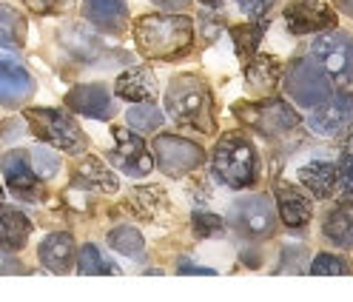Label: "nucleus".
<instances>
[{"label":"nucleus","mask_w":353,"mask_h":302,"mask_svg":"<svg viewBox=\"0 0 353 302\" xmlns=\"http://www.w3.org/2000/svg\"><path fill=\"white\" fill-rule=\"evenodd\" d=\"M32 234V220L12 205H0V245L20 251Z\"/></svg>","instance_id":"nucleus-19"},{"label":"nucleus","mask_w":353,"mask_h":302,"mask_svg":"<svg viewBox=\"0 0 353 302\" xmlns=\"http://www.w3.org/2000/svg\"><path fill=\"white\" fill-rule=\"evenodd\" d=\"M117 94L125 100H151L157 94V80L148 69H131L117 77Z\"/></svg>","instance_id":"nucleus-22"},{"label":"nucleus","mask_w":353,"mask_h":302,"mask_svg":"<svg viewBox=\"0 0 353 302\" xmlns=\"http://www.w3.org/2000/svg\"><path fill=\"white\" fill-rule=\"evenodd\" d=\"M225 231V223L216 217V214H208V211H196L194 214V234L196 236H214V234H223Z\"/></svg>","instance_id":"nucleus-31"},{"label":"nucleus","mask_w":353,"mask_h":302,"mask_svg":"<svg viewBox=\"0 0 353 302\" xmlns=\"http://www.w3.org/2000/svg\"><path fill=\"white\" fill-rule=\"evenodd\" d=\"M134 40L143 57L174 60L191 49L194 23L185 14H145L134 23Z\"/></svg>","instance_id":"nucleus-1"},{"label":"nucleus","mask_w":353,"mask_h":302,"mask_svg":"<svg viewBox=\"0 0 353 302\" xmlns=\"http://www.w3.org/2000/svg\"><path fill=\"white\" fill-rule=\"evenodd\" d=\"M339 3H342L345 14H350V17H353V0H339Z\"/></svg>","instance_id":"nucleus-38"},{"label":"nucleus","mask_w":353,"mask_h":302,"mask_svg":"<svg viewBox=\"0 0 353 302\" xmlns=\"http://www.w3.org/2000/svg\"><path fill=\"white\" fill-rule=\"evenodd\" d=\"M26 3H29L34 12L46 14V12H65V9H69L72 0H26Z\"/></svg>","instance_id":"nucleus-34"},{"label":"nucleus","mask_w":353,"mask_h":302,"mask_svg":"<svg viewBox=\"0 0 353 302\" xmlns=\"http://www.w3.org/2000/svg\"><path fill=\"white\" fill-rule=\"evenodd\" d=\"M350 268L345 265V260H339V256H334V254H319L316 260H314V265H311V274H316V276H322V274H347Z\"/></svg>","instance_id":"nucleus-32"},{"label":"nucleus","mask_w":353,"mask_h":302,"mask_svg":"<svg viewBox=\"0 0 353 302\" xmlns=\"http://www.w3.org/2000/svg\"><path fill=\"white\" fill-rule=\"evenodd\" d=\"M180 274H214L211 268H196V265H180Z\"/></svg>","instance_id":"nucleus-37"},{"label":"nucleus","mask_w":353,"mask_h":302,"mask_svg":"<svg viewBox=\"0 0 353 302\" xmlns=\"http://www.w3.org/2000/svg\"><path fill=\"white\" fill-rule=\"evenodd\" d=\"M154 6H160V9H171V12H180V9H188L191 6V0H151Z\"/></svg>","instance_id":"nucleus-35"},{"label":"nucleus","mask_w":353,"mask_h":302,"mask_svg":"<svg viewBox=\"0 0 353 302\" xmlns=\"http://www.w3.org/2000/svg\"><path fill=\"white\" fill-rule=\"evenodd\" d=\"M114 137H117V148L112 151V160L117 168H123L125 174L131 177H145L148 171L154 168V160L148 154V145L137 137V134H131L125 132V128H114Z\"/></svg>","instance_id":"nucleus-11"},{"label":"nucleus","mask_w":353,"mask_h":302,"mask_svg":"<svg viewBox=\"0 0 353 302\" xmlns=\"http://www.w3.org/2000/svg\"><path fill=\"white\" fill-rule=\"evenodd\" d=\"M23 17H20L14 9L9 6H0V46H6V49H14L23 43Z\"/></svg>","instance_id":"nucleus-26"},{"label":"nucleus","mask_w":353,"mask_h":302,"mask_svg":"<svg viewBox=\"0 0 353 302\" xmlns=\"http://www.w3.org/2000/svg\"><path fill=\"white\" fill-rule=\"evenodd\" d=\"M342 180H345V188L353 191V157H347L342 165Z\"/></svg>","instance_id":"nucleus-36"},{"label":"nucleus","mask_w":353,"mask_h":302,"mask_svg":"<svg viewBox=\"0 0 353 302\" xmlns=\"http://www.w3.org/2000/svg\"><path fill=\"white\" fill-rule=\"evenodd\" d=\"M168 114L176 123H188L200 132H214V112H211V89L196 74L174 77L165 92Z\"/></svg>","instance_id":"nucleus-2"},{"label":"nucleus","mask_w":353,"mask_h":302,"mask_svg":"<svg viewBox=\"0 0 353 302\" xmlns=\"http://www.w3.org/2000/svg\"><path fill=\"white\" fill-rule=\"evenodd\" d=\"M32 168H34L37 177L52 180L57 174V168H60V157L54 154V151H49L46 145H40V148L32 151Z\"/></svg>","instance_id":"nucleus-30"},{"label":"nucleus","mask_w":353,"mask_h":302,"mask_svg":"<svg viewBox=\"0 0 353 302\" xmlns=\"http://www.w3.org/2000/svg\"><path fill=\"white\" fill-rule=\"evenodd\" d=\"M77 177L85 183V185H92L94 191L103 188V191H114L117 188V177L108 171L97 157H85L80 165H77Z\"/></svg>","instance_id":"nucleus-24"},{"label":"nucleus","mask_w":353,"mask_h":302,"mask_svg":"<svg viewBox=\"0 0 353 302\" xmlns=\"http://www.w3.org/2000/svg\"><path fill=\"white\" fill-rule=\"evenodd\" d=\"M350 120H353V97L336 94V97H325L322 103H316V109L307 117V125L322 137H334L345 132Z\"/></svg>","instance_id":"nucleus-9"},{"label":"nucleus","mask_w":353,"mask_h":302,"mask_svg":"<svg viewBox=\"0 0 353 302\" xmlns=\"http://www.w3.org/2000/svg\"><path fill=\"white\" fill-rule=\"evenodd\" d=\"M108 245L125 256H137V254H143V236L131 225H117L112 234H108Z\"/></svg>","instance_id":"nucleus-27"},{"label":"nucleus","mask_w":353,"mask_h":302,"mask_svg":"<svg viewBox=\"0 0 353 302\" xmlns=\"http://www.w3.org/2000/svg\"><path fill=\"white\" fill-rule=\"evenodd\" d=\"M234 220H236L242 234L265 236L274 228V205H271V200L254 194V197H245V200H239L234 205Z\"/></svg>","instance_id":"nucleus-12"},{"label":"nucleus","mask_w":353,"mask_h":302,"mask_svg":"<svg viewBox=\"0 0 353 302\" xmlns=\"http://www.w3.org/2000/svg\"><path fill=\"white\" fill-rule=\"evenodd\" d=\"M276 200H279V214H282V223L291 225V228H299L311 220L314 214V205L305 194L288 183H279L276 185Z\"/></svg>","instance_id":"nucleus-16"},{"label":"nucleus","mask_w":353,"mask_h":302,"mask_svg":"<svg viewBox=\"0 0 353 302\" xmlns=\"http://www.w3.org/2000/svg\"><path fill=\"white\" fill-rule=\"evenodd\" d=\"M285 89L299 105H316L325 97H330V83L325 69H319L314 60H296L288 77H285Z\"/></svg>","instance_id":"nucleus-5"},{"label":"nucleus","mask_w":353,"mask_h":302,"mask_svg":"<svg viewBox=\"0 0 353 302\" xmlns=\"http://www.w3.org/2000/svg\"><path fill=\"white\" fill-rule=\"evenodd\" d=\"M77 271L92 276V274H105V271H114L112 265H105L103 254L97 245H83L80 248V256H77Z\"/></svg>","instance_id":"nucleus-29"},{"label":"nucleus","mask_w":353,"mask_h":302,"mask_svg":"<svg viewBox=\"0 0 353 302\" xmlns=\"http://www.w3.org/2000/svg\"><path fill=\"white\" fill-rule=\"evenodd\" d=\"M0 197H3V188H0Z\"/></svg>","instance_id":"nucleus-40"},{"label":"nucleus","mask_w":353,"mask_h":302,"mask_svg":"<svg viewBox=\"0 0 353 302\" xmlns=\"http://www.w3.org/2000/svg\"><path fill=\"white\" fill-rule=\"evenodd\" d=\"M231 37H234V43H236V54H239V60L242 63H248L251 57H254V52H256V43L262 40V26H234L231 29Z\"/></svg>","instance_id":"nucleus-28"},{"label":"nucleus","mask_w":353,"mask_h":302,"mask_svg":"<svg viewBox=\"0 0 353 302\" xmlns=\"http://www.w3.org/2000/svg\"><path fill=\"white\" fill-rule=\"evenodd\" d=\"M26 120L43 143L57 145L63 151H69V154H80L85 148V134L69 114H63L57 109H26Z\"/></svg>","instance_id":"nucleus-4"},{"label":"nucleus","mask_w":353,"mask_h":302,"mask_svg":"<svg viewBox=\"0 0 353 302\" xmlns=\"http://www.w3.org/2000/svg\"><path fill=\"white\" fill-rule=\"evenodd\" d=\"M203 3H208V6H216V3H223V0H203Z\"/></svg>","instance_id":"nucleus-39"},{"label":"nucleus","mask_w":353,"mask_h":302,"mask_svg":"<svg viewBox=\"0 0 353 302\" xmlns=\"http://www.w3.org/2000/svg\"><path fill=\"white\" fill-rule=\"evenodd\" d=\"M85 17L103 32H123L125 26V0H85Z\"/></svg>","instance_id":"nucleus-18"},{"label":"nucleus","mask_w":353,"mask_h":302,"mask_svg":"<svg viewBox=\"0 0 353 302\" xmlns=\"http://www.w3.org/2000/svg\"><path fill=\"white\" fill-rule=\"evenodd\" d=\"M214 171L231 188H251L259 177V157L242 134H225L214 151Z\"/></svg>","instance_id":"nucleus-3"},{"label":"nucleus","mask_w":353,"mask_h":302,"mask_svg":"<svg viewBox=\"0 0 353 302\" xmlns=\"http://www.w3.org/2000/svg\"><path fill=\"white\" fill-rule=\"evenodd\" d=\"M285 23L294 34H311L336 26V14L319 0H291L285 9Z\"/></svg>","instance_id":"nucleus-10"},{"label":"nucleus","mask_w":353,"mask_h":302,"mask_svg":"<svg viewBox=\"0 0 353 302\" xmlns=\"http://www.w3.org/2000/svg\"><path fill=\"white\" fill-rule=\"evenodd\" d=\"M125 120L134 132L148 134V132H157V125L163 123V112H160V105H154V103H140V105H131Z\"/></svg>","instance_id":"nucleus-25"},{"label":"nucleus","mask_w":353,"mask_h":302,"mask_svg":"<svg viewBox=\"0 0 353 302\" xmlns=\"http://www.w3.org/2000/svg\"><path fill=\"white\" fill-rule=\"evenodd\" d=\"M40 263L54 274H65L72 268V256H74V243L69 234H49L46 240L37 248Z\"/></svg>","instance_id":"nucleus-17"},{"label":"nucleus","mask_w":353,"mask_h":302,"mask_svg":"<svg viewBox=\"0 0 353 302\" xmlns=\"http://www.w3.org/2000/svg\"><path fill=\"white\" fill-rule=\"evenodd\" d=\"M65 103H69L74 112L94 117V120H112V114H114V100L103 85H74V89L65 94Z\"/></svg>","instance_id":"nucleus-14"},{"label":"nucleus","mask_w":353,"mask_h":302,"mask_svg":"<svg viewBox=\"0 0 353 302\" xmlns=\"http://www.w3.org/2000/svg\"><path fill=\"white\" fill-rule=\"evenodd\" d=\"M154 151H157V163L168 177H183L205 160V151L200 145L174 134H163L154 140Z\"/></svg>","instance_id":"nucleus-6"},{"label":"nucleus","mask_w":353,"mask_h":302,"mask_svg":"<svg viewBox=\"0 0 353 302\" xmlns=\"http://www.w3.org/2000/svg\"><path fill=\"white\" fill-rule=\"evenodd\" d=\"M319 66L336 80H347L353 74V40L342 32H325L311 46Z\"/></svg>","instance_id":"nucleus-8"},{"label":"nucleus","mask_w":353,"mask_h":302,"mask_svg":"<svg viewBox=\"0 0 353 302\" xmlns=\"http://www.w3.org/2000/svg\"><path fill=\"white\" fill-rule=\"evenodd\" d=\"M34 92L32 74L12 60H0V100L3 103H20Z\"/></svg>","instance_id":"nucleus-15"},{"label":"nucleus","mask_w":353,"mask_h":302,"mask_svg":"<svg viewBox=\"0 0 353 302\" xmlns=\"http://www.w3.org/2000/svg\"><path fill=\"white\" fill-rule=\"evenodd\" d=\"M236 3V9L242 12V14H251V17H262L265 12L271 9V3L274 0H234Z\"/></svg>","instance_id":"nucleus-33"},{"label":"nucleus","mask_w":353,"mask_h":302,"mask_svg":"<svg viewBox=\"0 0 353 302\" xmlns=\"http://www.w3.org/2000/svg\"><path fill=\"white\" fill-rule=\"evenodd\" d=\"M3 177H6L9 191H14L17 197H23V200H40L43 197L37 174L29 165L23 151H9V154L3 157Z\"/></svg>","instance_id":"nucleus-13"},{"label":"nucleus","mask_w":353,"mask_h":302,"mask_svg":"<svg viewBox=\"0 0 353 302\" xmlns=\"http://www.w3.org/2000/svg\"><path fill=\"white\" fill-rule=\"evenodd\" d=\"M245 74L254 92H271L279 80V63L268 54H254V60L245 63Z\"/></svg>","instance_id":"nucleus-23"},{"label":"nucleus","mask_w":353,"mask_h":302,"mask_svg":"<svg viewBox=\"0 0 353 302\" xmlns=\"http://www.w3.org/2000/svg\"><path fill=\"white\" fill-rule=\"evenodd\" d=\"M336 177H339L336 165L327 163V160H314V163L299 168V183L305 188H311L316 197H330L336 188Z\"/></svg>","instance_id":"nucleus-20"},{"label":"nucleus","mask_w":353,"mask_h":302,"mask_svg":"<svg viewBox=\"0 0 353 302\" xmlns=\"http://www.w3.org/2000/svg\"><path fill=\"white\" fill-rule=\"evenodd\" d=\"M325 236L339 248L353 245V200L336 205L325 220Z\"/></svg>","instance_id":"nucleus-21"},{"label":"nucleus","mask_w":353,"mask_h":302,"mask_svg":"<svg viewBox=\"0 0 353 302\" xmlns=\"http://www.w3.org/2000/svg\"><path fill=\"white\" fill-rule=\"evenodd\" d=\"M236 117L242 123L254 125L256 132H262L265 137H279L285 132L299 123L296 114L279 100H268V103H251V105H236Z\"/></svg>","instance_id":"nucleus-7"}]
</instances>
